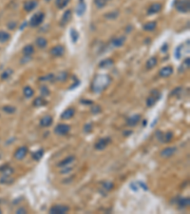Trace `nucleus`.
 I'll use <instances>...</instances> for the list:
<instances>
[{
	"instance_id": "f257e3e1",
	"label": "nucleus",
	"mask_w": 190,
	"mask_h": 214,
	"mask_svg": "<svg viewBox=\"0 0 190 214\" xmlns=\"http://www.w3.org/2000/svg\"><path fill=\"white\" fill-rule=\"evenodd\" d=\"M111 79L107 74H98L94 77L92 84H91V90L93 92H102L104 90L108 88V86L110 84Z\"/></svg>"
},
{
	"instance_id": "f03ea898",
	"label": "nucleus",
	"mask_w": 190,
	"mask_h": 214,
	"mask_svg": "<svg viewBox=\"0 0 190 214\" xmlns=\"http://www.w3.org/2000/svg\"><path fill=\"white\" fill-rule=\"evenodd\" d=\"M44 19H45V14L42 12H38L31 16V18L29 22V25L34 28L38 27L44 22Z\"/></svg>"
},
{
	"instance_id": "7ed1b4c3",
	"label": "nucleus",
	"mask_w": 190,
	"mask_h": 214,
	"mask_svg": "<svg viewBox=\"0 0 190 214\" xmlns=\"http://www.w3.org/2000/svg\"><path fill=\"white\" fill-rule=\"evenodd\" d=\"M176 9L178 12L182 14L189 13L190 10V1L189 0H178L176 4Z\"/></svg>"
},
{
	"instance_id": "20e7f679",
	"label": "nucleus",
	"mask_w": 190,
	"mask_h": 214,
	"mask_svg": "<svg viewBox=\"0 0 190 214\" xmlns=\"http://www.w3.org/2000/svg\"><path fill=\"white\" fill-rule=\"evenodd\" d=\"M70 207L66 205H54L50 207V214H65L69 212Z\"/></svg>"
},
{
	"instance_id": "39448f33",
	"label": "nucleus",
	"mask_w": 190,
	"mask_h": 214,
	"mask_svg": "<svg viewBox=\"0 0 190 214\" xmlns=\"http://www.w3.org/2000/svg\"><path fill=\"white\" fill-rule=\"evenodd\" d=\"M110 142H111L110 137L101 138V139H99L96 143H95L94 148H95V150H97V151H103V150H105V149L108 147V145L109 144Z\"/></svg>"
},
{
	"instance_id": "423d86ee",
	"label": "nucleus",
	"mask_w": 190,
	"mask_h": 214,
	"mask_svg": "<svg viewBox=\"0 0 190 214\" xmlns=\"http://www.w3.org/2000/svg\"><path fill=\"white\" fill-rule=\"evenodd\" d=\"M70 131L71 127L67 124H59L54 129V132L58 135H67Z\"/></svg>"
},
{
	"instance_id": "0eeeda50",
	"label": "nucleus",
	"mask_w": 190,
	"mask_h": 214,
	"mask_svg": "<svg viewBox=\"0 0 190 214\" xmlns=\"http://www.w3.org/2000/svg\"><path fill=\"white\" fill-rule=\"evenodd\" d=\"M65 52H66L65 48L62 45H57V46H54L53 48L50 49V53L54 57H61L65 54Z\"/></svg>"
},
{
	"instance_id": "6e6552de",
	"label": "nucleus",
	"mask_w": 190,
	"mask_h": 214,
	"mask_svg": "<svg viewBox=\"0 0 190 214\" xmlns=\"http://www.w3.org/2000/svg\"><path fill=\"white\" fill-rule=\"evenodd\" d=\"M71 18H72V13H71V10H67L64 13V14H63V16H62V18L60 20V26L64 27V26L68 25L70 23V21L71 20Z\"/></svg>"
},
{
	"instance_id": "1a4fd4ad",
	"label": "nucleus",
	"mask_w": 190,
	"mask_h": 214,
	"mask_svg": "<svg viewBox=\"0 0 190 214\" xmlns=\"http://www.w3.org/2000/svg\"><path fill=\"white\" fill-rule=\"evenodd\" d=\"M37 6H38L37 0H28V1L25 2V4H24V10H25V12L29 13L31 11H34Z\"/></svg>"
},
{
	"instance_id": "9d476101",
	"label": "nucleus",
	"mask_w": 190,
	"mask_h": 214,
	"mask_svg": "<svg viewBox=\"0 0 190 214\" xmlns=\"http://www.w3.org/2000/svg\"><path fill=\"white\" fill-rule=\"evenodd\" d=\"M162 8H163V5L161 3H153L149 6L148 10H147V14H158L160 13L162 11Z\"/></svg>"
},
{
	"instance_id": "9b49d317",
	"label": "nucleus",
	"mask_w": 190,
	"mask_h": 214,
	"mask_svg": "<svg viewBox=\"0 0 190 214\" xmlns=\"http://www.w3.org/2000/svg\"><path fill=\"white\" fill-rule=\"evenodd\" d=\"M141 119H142V117L140 114H134V115L130 116L129 118H128V120H126V125L129 127H135L136 125L139 124Z\"/></svg>"
},
{
	"instance_id": "f8f14e48",
	"label": "nucleus",
	"mask_w": 190,
	"mask_h": 214,
	"mask_svg": "<svg viewBox=\"0 0 190 214\" xmlns=\"http://www.w3.org/2000/svg\"><path fill=\"white\" fill-rule=\"evenodd\" d=\"M28 153V149L26 147H20L19 149H17L14 152V158L17 160H22L25 158V156Z\"/></svg>"
},
{
	"instance_id": "ddd939ff",
	"label": "nucleus",
	"mask_w": 190,
	"mask_h": 214,
	"mask_svg": "<svg viewBox=\"0 0 190 214\" xmlns=\"http://www.w3.org/2000/svg\"><path fill=\"white\" fill-rule=\"evenodd\" d=\"M172 74H173V68L171 66L164 67L159 71V75L161 77H169Z\"/></svg>"
},
{
	"instance_id": "4468645a",
	"label": "nucleus",
	"mask_w": 190,
	"mask_h": 214,
	"mask_svg": "<svg viewBox=\"0 0 190 214\" xmlns=\"http://www.w3.org/2000/svg\"><path fill=\"white\" fill-rule=\"evenodd\" d=\"M87 11V5L85 0H79V3L76 7V14L78 16H83Z\"/></svg>"
},
{
	"instance_id": "2eb2a0df",
	"label": "nucleus",
	"mask_w": 190,
	"mask_h": 214,
	"mask_svg": "<svg viewBox=\"0 0 190 214\" xmlns=\"http://www.w3.org/2000/svg\"><path fill=\"white\" fill-rule=\"evenodd\" d=\"M176 151H177V148L176 147H168V148H166L165 150L162 151L161 156L165 157V158H167V157L172 156Z\"/></svg>"
},
{
	"instance_id": "dca6fc26",
	"label": "nucleus",
	"mask_w": 190,
	"mask_h": 214,
	"mask_svg": "<svg viewBox=\"0 0 190 214\" xmlns=\"http://www.w3.org/2000/svg\"><path fill=\"white\" fill-rule=\"evenodd\" d=\"M74 113H75L74 109L69 108V109H67L64 112L61 114V119H63V120H69V119H71V118H72L74 116Z\"/></svg>"
},
{
	"instance_id": "f3484780",
	"label": "nucleus",
	"mask_w": 190,
	"mask_h": 214,
	"mask_svg": "<svg viewBox=\"0 0 190 214\" xmlns=\"http://www.w3.org/2000/svg\"><path fill=\"white\" fill-rule=\"evenodd\" d=\"M124 42H125V36H119V37L113 38L112 41H111V44H112L113 47L119 48V47H122Z\"/></svg>"
},
{
	"instance_id": "a211bd4d",
	"label": "nucleus",
	"mask_w": 190,
	"mask_h": 214,
	"mask_svg": "<svg viewBox=\"0 0 190 214\" xmlns=\"http://www.w3.org/2000/svg\"><path fill=\"white\" fill-rule=\"evenodd\" d=\"M52 121L53 120H52V117L50 115H46L40 120V125L44 128H47V127H50L52 124Z\"/></svg>"
},
{
	"instance_id": "6ab92c4d",
	"label": "nucleus",
	"mask_w": 190,
	"mask_h": 214,
	"mask_svg": "<svg viewBox=\"0 0 190 214\" xmlns=\"http://www.w3.org/2000/svg\"><path fill=\"white\" fill-rule=\"evenodd\" d=\"M22 52H23L24 56H31L34 53V48L33 45H27L23 48Z\"/></svg>"
},
{
	"instance_id": "aec40b11",
	"label": "nucleus",
	"mask_w": 190,
	"mask_h": 214,
	"mask_svg": "<svg viewBox=\"0 0 190 214\" xmlns=\"http://www.w3.org/2000/svg\"><path fill=\"white\" fill-rule=\"evenodd\" d=\"M113 65H114V61L112 59H110V58H108V59H105V60L101 61L100 64H99V67L101 69H109Z\"/></svg>"
},
{
	"instance_id": "412c9836",
	"label": "nucleus",
	"mask_w": 190,
	"mask_h": 214,
	"mask_svg": "<svg viewBox=\"0 0 190 214\" xmlns=\"http://www.w3.org/2000/svg\"><path fill=\"white\" fill-rule=\"evenodd\" d=\"M189 204H190V199L188 197H182L178 200V203H177V205L180 208H184V207L188 206Z\"/></svg>"
},
{
	"instance_id": "4be33fe9",
	"label": "nucleus",
	"mask_w": 190,
	"mask_h": 214,
	"mask_svg": "<svg viewBox=\"0 0 190 214\" xmlns=\"http://www.w3.org/2000/svg\"><path fill=\"white\" fill-rule=\"evenodd\" d=\"M48 104V101L44 97H36L34 101V106L36 108H40V107H44Z\"/></svg>"
},
{
	"instance_id": "5701e85b",
	"label": "nucleus",
	"mask_w": 190,
	"mask_h": 214,
	"mask_svg": "<svg viewBox=\"0 0 190 214\" xmlns=\"http://www.w3.org/2000/svg\"><path fill=\"white\" fill-rule=\"evenodd\" d=\"M157 27V22L155 21H150V22H147L144 25L143 29L145 30V31H153Z\"/></svg>"
},
{
	"instance_id": "b1692460",
	"label": "nucleus",
	"mask_w": 190,
	"mask_h": 214,
	"mask_svg": "<svg viewBox=\"0 0 190 214\" xmlns=\"http://www.w3.org/2000/svg\"><path fill=\"white\" fill-rule=\"evenodd\" d=\"M157 63H158L157 57L152 56V57H150V58L146 61L145 67H146V69H153V68L157 65Z\"/></svg>"
},
{
	"instance_id": "393cba45",
	"label": "nucleus",
	"mask_w": 190,
	"mask_h": 214,
	"mask_svg": "<svg viewBox=\"0 0 190 214\" xmlns=\"http://www.w3.org/2000/svg\"><path fill=\"white\" fill-rule=\"evenodd\" d=\"M70 2H71V0H55V5L59 10H62V9L66 8Z\"/></svg>"
},
{
	"instance_id": "a878e982",
	"label": "nucleus",
	"mask_w": 190,
	"mask_h": 214,
	"mask_svg": "<svg viewBox=\"0 0 190 214\" xmlns=\"http://www.w3.org/2000/svg\"><path fill=\"white\" fill-rule=\"evenodd\" d=\"M11 38V34L7 31L0 30V43H5Z\"/></svg>"
},
{
	"instance_id": "bb28decb",
	"label": "nucleus",
	"mask_w": 190,
	"mask_h": 214,
	"mask_svg": "<svg viewBox=\"0 0 190 214\" xmlns=\"http://www.w3.org/2000/svg\"><path fill=\"white\" fill-rule=\"evenodd\" d=\"M35 43H36V46H38L40 49H45L48 45V41L45 37H38Z\"/></svg>"
},
{
	"instance_id": "cd10ccee",
	"label": "nucleus",
	"mask_w": 190,
	"mask_h": 214,
	"mask_svg": "<svg viewBox=\"0 0 190 214\" xmlns=\"http://www.w3.org/2000/svg\"><path fill=\"white\" fill-rule=\"evenodd\" d=\"M23 93H24V96L26 98H30V97H33V95L34 94V91L31 89L29 86H27V87L24 88Z\"/></svg>"
},
{
	"instance_id": "c85d7f7f",
	"label": "nucleus",
	"mask_w": 190,
	"mask_h": 214,
	"mask_svg": "<svg viewBox=\"0 0 190 214\" xmlns=\"http://www.w3.org/2000/svg\"><path fill=\"white\" fill-rule=\"evenodd\" d=\"M74 159H75L74 156H69V157L65 158L62 162H60V163L58 164V167H64L65 166H67V165L72 163V162L74 161Z\"/></svg>"
},
{
	"instance_id": "c756f323",
	"label": "nucleus",
	"mask_w": 190,
	"mask_h": 214,
	"mask_svg": "<svg viewBox=\"0 0 190 214\" xmlns=\"http://www.w3.org/2000/svg\"><path fill=\"white\" fill-rule=\"evenodd\" d=\"M71 41L73 43H76L78 41L80 35H79V32L75 29H71Z\"/></svg>"
},
{
	"instance_id": "7c9ffc66",
	"label": "nucleus",
	"mask_w": 190,
	"mask_h": 214,
	"mask_svg": "<svg viewBox=\"0 0 190 214\" xmlns=\"http://www.w3.org/2000/svg\"><path fill=\"white\" fill-rule=\"evenodd\" d=\"M43 155H44V150L40 149V150H38V151H36L33 153V159L35 160V161H39L43 157Z\"/></svg>"
},
{
	"instance_id": "2f4dec72",
	"label": "nucleus",
	"mask_w": 190,
	"mask_h": 214,
	"mask_svg": "<svg viewBox=\"0 0 190 214\" xmlns=\"http://www.w3.org/2000/svg\"><path fill=\"white\" fill-rule=\"evenodd\" d=\"M158 98H159V97H157V96L151 94V95H150L149 97H147V99H146V106H147V107H152V106H154V104L156 103V101L158 100Z\"/></svg>"
},
{
	"instance_id": "473e14b6",
	"label": "nucleus",
	"mask_w": 190,
	"mask_h": 214,
	"mask_svg": "<svg viewBox=\"0 0 190 214\" xmlns=\"http://www.w3.org/2000/svg\"><path fill=\"white\" fill-rule=\"evenodd\" d=\"M3 111L8 114H13L16 112V108L13 106H5L3 107Z\"/></svg>"
},
{
	"instance_id": "72a5a7b5",
	"label": "nucleus",
	"mask_w": 190,
	"mask_h": 214,
	"mask_svg": "<svg viewBox=\"0 0 190 214\" xmlns=\"http://www.w3.org/2000/svg\"><path fill=\"white\" fill-rule=\"evenodd\" d=\"M107 1L108 0H94V5L97 9H102L107 5Z\"/></svg>"
},
{
	"instance_id": "f704fd0d",
	"label": "nucleus",
	"mask_w": 190,
	"mask_h": 214,
	"mask_svg": "<svg viewBox=\"0 0 190 214\" xmlns=\"http://www.w3.org/2000/svg\"><path fill=\"white\" fill-rule=\"evenodd\" d=\"M67 78H68V74L64 73V71H62V73L58 74L55 76V79L58 80V81H65V80H67Z\"/></svg>"
},
{
	"instance_id": "c9c22d12",
	"label": "nucleus",
	"mask_w": 190,
	"mask_h": 214,
	"mask_svg": "<svg viewBox=\"0 0 190 214\" xmlns=\"http://www.w3.org/2000/svg\"><path fill=\"white\" fill-rule=\"evenodd\" d=\"M118 16H119V12H117V11H114V12H111V13L105 14V17L108 18V19H116Z\"/></svg>"
},
{
	"instance_id": "e433bc0d",
	"label": "nucleus",
	"mask_w": 190,
	"mask_h": 214,
	"mask_svg": "<svg viewBox=\"0 0 190 214\" xmlns=\"http://www.w3.org/2000/svg\"><path fill=\"white\" fill-rule=\"evenodd\" d=\"M90 112H91L92 114H98L102 112V109H101V107L98 106V105H93L90 109Z\"/></svg>"
},
{
	"instance_id": "4c0bfd02",
	"label": "nucleus",
	"mask_w": 190,
	"mask_h": 214,
	"mask_svg": "<svg viewBox=\"0 0 190 214\" xmlns=\"http://www.w3.org/2000/svg\"><path fill=\"white\" fill-rule=\"evenodd\" d=\"M190 59L187 57L184 61H183V63H182V65L181 66V68H180V71L181 73H182L183 70H185V69H187L188 68H189V64H190Z\"/></svg>"
},
{
	"instance_id": "58836bf2",
	"label": "nucleus",
	"mask_w": 190,
	"mask_h": 214,
	"mask_svg": "<svg viewBox=\"0 0 190 214\" xmlns=\"http://www.w3.org/2000/svg\"><path fill=\"white\" fill-rule=\"evenodd\" d=\"M12 74H13V70L11 69H7L4 73L2 74V75H1V78L3 79V80H6V79H8L10 76H12Z\"/></svg>"
},
{
	"instance_id": "ea45409f",
	"label": "nucleus",
	"mask_w": 190,
	"mask_h": 214,
	"mask_svg": "<svg viewBox=\"0 0 190 214\" xmlns=\"http://www.w3.org/2000/svg\"><path fill=\"white\" fill-rule=\"evenodd\" d=\"M172 138H173V134H172V132L168 131V132H166V134H164V137H163V142H165V143H169V142L172 140Z\"/></svg>"
},
{
	"instance_id": "a19ab883",
	"label": "nucleus",
	"mask_w": 190,
	"mask_h": 214,
	"mask_svg": "<svg viewBox=\"0 0 190 214\" xmlns=\"http://www.w3.org/2000/svg\"><path fill=\"white\" fill-rule=\"evenodd\" d=\"M40 92H41L42 96H48V95H50V90L48 89L47 86H42L40 88Z\"/></svg>"
},
{
	"instance_id": "79ce46f5",
	"label": "nucleus",
	"mask_w": 190,
	"mask_h": 214,
	"mask_svg": "<svg viewBox=\"0 0 190 214\" xmlns=\"http://www.w3.org/2000/svg\"><path fill=\"white\" fill-rule=\"evenodd\" d=\"M103 187H104V189H105L107 191H109V190H111V189H113L114 185H113L112 182H105V183L103 184Z\"/></svg>"
},
{
	"instance_id": "37998d69",
	"label": "nucleus",
	"mask_w": 190,
	"mask_h": 214,
	"mask_svg": "<svg viewBox=\"0 0 190 214\" xmlns=\"http://www.w3.org/2000/svg\"><path fill=\"white\" fill-rule=\"evenodd\" d=\"M55 79V76L53 74H48V75H45L43 77H40V80L41 81H53Z\"/></svg>"
},
{
	"instance_id": "c03bdc74",
	"label": "nucleus",
	"mask_w": 190,
	"mask_h": 214,
	"mask_svg": "<svg viewBox=\"0 0 190 214\" xmlns=\"http://www.w3.org/2000/svg\"><path fill=\"white\" fill-rule=\"evenodd\" d=\"M181 49H182V46H179V47L176 48V51H175V57H176V59H181V57H182V51H181Z\"/></svg>"
},
{
	"instance_id": "a18cd8bd",
	"label": "nucleus",
	"mask_w": 190,
	"mask_h": 214,
	"mask_svg": "<svg viewBox=\"0 0 190 214\" xmlns=\"http://www.w3.org/2000/svg\"><path fill=\"white\" fill-rule=\"evenodd\" d=\"M91 130H92V124H91V123L86 124L85 127H84V131H85L86 133H89Z\"/></svg>"
},
{
	"instance_id": "49530a36",
	"label": "nucleus",
	"mask_w": 190,
	"mask_h": 214,
	"mask_svg": "<svg viewBox=\"0 0 190 214\" xmlns=\"http://www.w3.org/2000/svg\"><path fill=\"white\" fill-rule=\"evenodd\" d=\"M137 184H138V187H139V188H141V189H143L145 191H147V190H148L147 186H146L144 182H137Z\"/></svg>"
},
{
	"instance_id": "de8ad7c7",
	"label": "nucleus",
	"mask_w": 190,
	"mask_h": 214,
	"mask_svg": "<svg viewBox=\"0 0 190 214\" xmlns=\"http://www.w3.org/2000/svg\"><path fill=\"white\" fill-rule=\"evenodd\" d=\"M16 26H17V23H16V22H10V23L8 24V28H9L10 30H14V29L16 28Z\"/></svg>"
},
{
	"instance_id": "09e8293b",
	"label": "nucleus",
	"mask_w": 190,
	"mask_h": 214,
	"mask_svg": "<svg viewBox=\"0 0 190 214\" xmlns=\"http://www.w3.org/2000/svg\"><path fill=\"white\" fill-rule=\"evenodd\" d=\"M130 188H131L134 191H137V190H138V189H139V187H138V184H137V183H131V184H130Z\"/></svg>"
},
{
	"instance_id": "8fccbe9b",
	"label": "nucleus",
	"mask_w": 190,
	"mask_h": 214,
	"mask_svg": "<svg viewBox=\"0 0 190 214\" xmlns=\"http://www.w3.org/2000/svg\"><path fill=\"white\" fill-rule=\"evenodd\" d=\"M16 213H21V214H23V213H27V211H26V209L25 208H23V207H20V208H18L17 210H16Z\"/></svg>"
},
{
	"instance_id": "3c124183",
	"label": "nucleus",
	"mask_w": 190,
	"mask_h": 214,
	"mask_svg": "<svg viewBox=\"0 0 190 214\" xmlns=\"http://www.w3.org/2000/svg\"><path fill=\"white\" fill-rule=\"evenodd\" d=\"M81 103H82V104H87V105H92V104H93L92 101H88V100L87 101V100H84V99L81 100Z\"/></svg>"
},
{
	"instance_id": "603ef678",
	"label": "nucleus",
	"mask_w": 190,
	"mask_h": 214,
	"mask_svg": "<svg viewBox=\"0 0 190 214\" xmlns=\"http://www.w3.org/2000/svg\"><path fill=\"white\" fill-rule=\"evenodd\" d=\"M132 29H133V28H132V26H129L128 28H126V32H130Z\"/></svg>"
},
{
	"instance_id": "864d4df0",
	"label": "nucleus",
	"mask_w": 190,
	"mask_h": 214,
	"mask_svg": "<svg viewBox=\"0 0 190 214\" xmlns=\"http://www.w3.org/2000/svg\"><path fill=\"white\" fill-rule=\"evenodd\" d=\"M146 125V120H144V126H145Z\"/></svg>"
},
{
	"instance_id": "5fc2aeb1",
	"label": "nucleus",
	"mask_w": 190,
	"mask_h": 214,
	"mask_svg": "<svg viewBox=\"0 0 190 214\" xmlns=\"http://www.w3.org/2000/svg\"><path fill=\"white\" fill-rule=\"evenodd\" d=\"M0 213H1V210H0Z\"/></svg>"
}]
</instances>
